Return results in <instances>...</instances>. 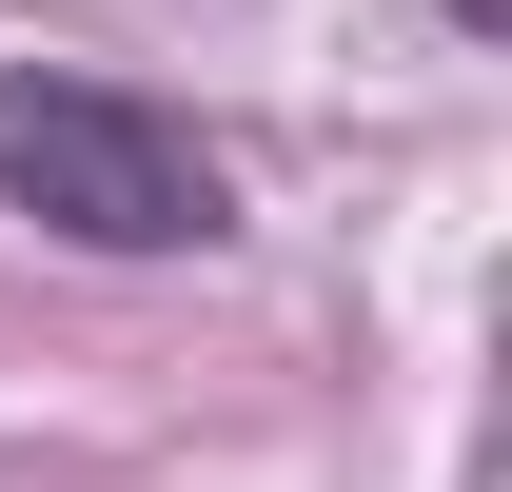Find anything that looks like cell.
<instances>
[{
    "label": "cell",
    "mask_w": 512,
    "mask_h": 492,
    "mask_svg": "<svg viewBox=\"0 0 512 492\" xmlns=\"http://www.w3.org/2000/svg\"><path fill=\"white\" fill-rule=\"evenodd\" d=\"M0 217H40L79 256H197L237 217L217 138L158 119L138 79H79V60H0Z\"/></svg>",
    "instance_id": "cell-1"
},
{
    "label": "cell",
    "mask_w": 512,
    "mask_h": 492,
    "mask_svg": "<svg viewBox=\"0 0 512 492\" xmlns=\"http://www.w3.org/2000/svg\"><path fill=\"white\" fill-rule=\"evenodd\" d=\"M453 20H473V40H493V20H512V0H453Z\"/></svg>",
    "instance_id": "cell-2"
}]
</instances>
